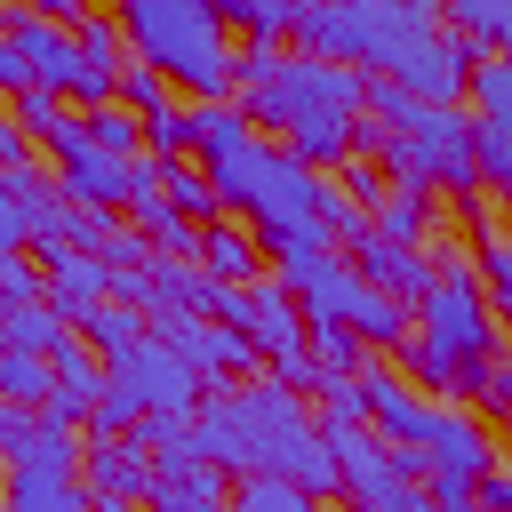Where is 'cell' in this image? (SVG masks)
<instances>
[{
    "label": "cell",
    "mask_w": 512,
    "mask_h": 512,
    "mask_svg": "<svg viewBox=\"0 0 512 512\" xmlns=\"http://www.w3.org/2000/svg\"><path fill=\"white\" fill-rule=\"evenodd\" d=\"M120 104H128L136 120H160V112H176V80H168V72H152V64H128Z\"/></svg>",
    "instance_id": "23"
},
{
    "label": "cell",
    "mask_w": 512,
    "mask_h": 512,
    "mask_svg": "<svg viewBox=\"0 0 512 512\" xmlns=\"http://www.w3.org/2000/svg\"><path fill=\"white\" fill-rule=\"evenodd\" d=\"M408 368H416V384L432 400L488 392V368H496V304L480 296V280L464 264H440V288L416 304Z\"/></svg>",
    "instance_id": "4"
},
{
    "label": "cell",
    "mask_w": 512,
    "mask_h": 512,
    "mask_svg": "<svg viewBox=\"0 0 512 512\" xmlns=\"http://www.w3.org/2000/svg\"><path fill=\"white\" fill-rule=\"evenodd\" d=\"M152 512H232L224 496V472L216 464H160V488H152Z\"/></svg>",
    "instance_id": "12"
},
{
    "label": "cell",
    "mask_w": 512,
    "mask_h": 512,
    "mask_svg": "<svg viewBox=\"0 0 512 512\" xmlns=\"http://www.w3.org/2000/svg\"><path fill=\"white\" fill-rule=\"evenodd\" d=\"M480 280H488V304L512 312V232H480Z\"/></svg>",
    "instance_id": "28"
},
{
    "label": "cell",
    "mask_w": 512,
    "mask_h": 512,
    "mask_svg": "<svg viewBox=\"0 0 512 512\" xmlns=\"http://www.w3.org/2000/svg\"><path fill=\"white\" fill-rule=\"evenodd\" d=\"M200 272H208L216 288H248V280H256V240H248L240 224H208V232H200Z\"/></svg>",
    "instance_id": "14"
},
{
    "label": "cell",
    "mask_w": 512,
    "mask_h": 512,
    "mask_svg": "<svg viewBox=\"0 0 512 512\" xmlns=\"http://www.w3.org/2000/svg\"><path fill=\"white\" fill-rule=\"evenodd\" d=\"M448 32L440 8L424 0H320V8H296V40L304 56H328V64H384V80H400L432 40Z\"/></svg>",
    "instance_id": "5"
},
{
    "label": "cell",
    "mask_w": 512,
    "mask_h": 512,
    "mask_svg": "<svg viewBox=\"0 0 512 512\" xmlns=\"http://www.w3.org/2000/svg\"><path fill=\"white\" fill-rule=\"evenodd\" d=\"M480 400H488V416H496V424H512V360H496V368H488V392H480Z\"/></svg>",
    "instance_id": "31"
},
{
    "label": "cell",
    "mask_w": 512,
    "mask_h": 512,
    "mask_svg": "<svg viewBox=\"0 0 512 512\" xmlns=\"http://www.w3.org/2000/svg\"><path fill=\"white\" fill-rule=\"evenodd\" d=\"M8 512H96V496H88L80 472H16Z\"/></svg>",
    "instance_id": "13"
},
{
    "label": "cell",
    "mask_w": 512,
    "mask_h": 512,
    "mask_svg": "<svg viewBox=\"0 0 512 512\" xmlns=\"http://www.w3.org/2000/svg\"><path fill=\"white\" fill-rule=\"evenodd\" d=\"M0 448H8V472H80L88 448L72 440V424H56L48 408H0Z\"/></svg>",
    "instance_id": "7"
},
{
    "label": "cell",
    "mask_w": 512,
    "mask_h": 512,
    "mask_svg": "<svg viewBox=\"0 0 512 512\" xmlns=\"http://www.w3.org/2000/svg\"><path fill=\"white\" fill-rule=\"evenodd\" d=\"M312 360H320V376H360L368 368V344L352 328H312Z\"/></svg>",
    "instance_id": "27"
},
{
    "label": "cell",
    "mask_w": 512,
    "mask_h": 512,
    "mask_svg": "<svg viewBox=\"0 0 512 512\" xmlns=\"http://www.w3.org/2000/svg\"><path fill=\"white\" fill-rule=\"evenodd\" d=\"M40 272H48V304H56L64 320H88L96 304H112V264L88 256V248L40 240Z\"/></svg>",
    "instance_id": "9"
},
{
    "label": "cell",
    "mask_w": 512,
    "mask_h": 512,
    "mask_svg": "<svg viewBox=\"0 0 512 512\" xmlns=\"http://www.w3.org/2000/svg\"><path fill=\"white\" fill-rule=\"evenodd\" d=\"M80 336H88V352H96L104 368H120V360L144 344V320H136V304H96V312L80 320Z\"/></svg>",
    "instance_id": "15"
},
{
    "label": "cell",
    "mask_w": 512,
    "mask_h": 512,
    "mask_svg": "<svg viewBox=\"0 0 512 512\" xmlns=\"http://www.w3.org/2000/svg\"><path fill=\"white\" fill-rule=\"evenodd\" d=\"M240 112L264 120V128H280L304 168H336V160L360 152L368 72L328 64V56H280L272 80H248V88H240Z\"/></svg>",
    "instance_id": "2"
},
{
    "label": "cell",
    "mask_w": 512,
    "mask_h": 512,
    "mask_svg": "<svg viewBox=\"0 0 512 512\" xmlns=\"http://www.w3.org/2000/svg\"><path fill=\"white\" fill-rule=\"evenodd\" d=\"M0 296H8V312L40 304V272H32V256H0Z\"/></svg>",
    "instance_id": "30"
},
{
    "label": "cell",
    "mask_w": 512,
    "mask_h": 512,
    "mask_svg": "<svg viewBox=\"0 0 512 512\" xmlns=\"http://www.w3.org/2000/svg\"><path fill=\"white\" fill-rule=\"evenodd\" d=\"M168 344H176L200 376H240V368H256V344L232 336L224 320H168Z\"/></svg>",
    "instance_id": "11"
},
{
    "label": "cell",
    "mask_w": 512,
    "mask_h": 512,
    "mask_svg": "<svg viewBox=\"0 0 512 512\" xmlns=\"http://www.w3.org/2000/svg\"><path fill=\"white\" fill-rule=\"evenodd\" d=\"M80 480H88V496H96V504H136V496L152 504L160 464H152V448H136V440H88Z\"/></svg>",
    "instance_id": "10"
},
{
    "label": "cell",
    "mask_w": 512,
    "mask_h": 512,
    "mask_svg": "<svg viewBox=\"0 0 512 512\" xmlns=\"http://www.w3.org/2000/svg\"><path fill=\"white\" fill-rule=\"evenodd\" d=\"M448 32H464L480 56H512V0H456Z\"/></svg>",
    "instance_id": "16"
},
{
    "label": "cell",
    "mask_w": 512,
    "mask_h": 512,
    "mask_svg": "<svg viewBox=\"0 0 512 512\" xmlns=\"http://www.w3.org/2000/svg\"><path fill=\"white\" fill-rule=\"evenodd\" d=\"M64 120H72V112H64V96H48V88H32V96H16V128H32L40 144H48V136L64 128Z\"/></svg>",
    "instance_id": "29"
},
{
    "label": "cell",
    "mask_w": 512,
    "mask_h": 512,
    "mask_svg": "<svg viewBox=\"0 0 512 512\" xmlns=\"http://www.w3.org/2000/svg\"><path fill=\"white\" fill-rule=\"evenodd\" d=\"M0 400H8V408H48V400H56V360H40V352H0Z\"/></svg>",
    "instance_id": "17"
},
{
    "label": "cell",
    "mask_w": 512,
    "mask_h": 512,
    "mask_svg": "<svg viewBox=\"0 0 512 512\" xmlns=\"http://www.w3.org/2000/svg\"><path fill=\"white\" fill-rule=\"evenodd\" d=\"M120 32H128L136 64H152L184 88V104H232L240 96V48L208 0H128Z\"/></svg>",
    "instance_id": "3"
},
{
    "label": "cell",
    "mask_w": 512,
    "mask_h": 512,
    "mask_svg": "<svg viewBox=\"0 0 512 512\" xmlns=\"http://www.w3.org/2000/svg\"><path fill=\"white\" fill-rule=\"evenodd\" d=\"M480 512H512V472H488L480 480Z\"/></svg>",
    "instance_id": "32"
},
{
    "label": "cell",
    "mask_w": 512,
    "mask_h": 512,
    "mask_svg": "<svg viewBox=\"0 0 512 512\" xmlns=\"http://www.w3.org/2000/svg\"><path fill=\"white\" fill-rule=\"evenodd\" d=\"M216 320L232 328V336H248L256 344V360H296L304 344H312V320H304V304L280 288V280H248V288H224L216 296Z\"/></svg>",
    "instance_id": "6"
},
{
    "label": "cell",
    "mask_w": 512,
    "mask_h": 512,
    "mask_svg": "<svg viewBox=\"0 0 512 512\" xmlns=\"http://www.w3.org/2000/svg\"><path fill=\"white\" fill-rule=\"evenodd\" d=\"M96 512H128V504H96Z\"/></svg>",
    "instance_id": "33"
},
{
    "label": "cell",
    "mask_w": 512,
    "mask_h": 512,
    "mask_svg": "<svg viewBox=\"0 0 512 512\" xmlns=\"http://www.w3.org/2000/svg\"><path fill=\"white\" fill-rule=\"evenodd\" d=\"M192 448H200V464L240 472V480L280 472V480H296V488H312V496H336V488H344V472H336V456H328V432L304 416V400H296L288 384L216 392V400L200 408V424H192Z\"/></svg>",
    "instance_id": "1"
},
{
    "label": "cell",
    "mask_w": 512,
    "mask_h": 512,
    "mask_svg": "<svg viewBox=\"0 0 512 512\" xmlns=\"http://www.w3.org/2000/svg\"><path fill=\"white\" fill-rule=\"evenodd\" d=\"M352 272L368 280V288H384V296H400L408 312L440 288V264L424 256V248H400V240H384V232H368L360 248H352Z\"/></svg>",
    "instance_id": "8"
},
{
    "label": "cell",
    "mask_w": 512,
    "mask_h": 512,
    "mask_svg": "<svg viewBox=\"0 0 512 512\" xmlns=\"http://www.w3.org/2000/svg\"><path fill=\"white\" fill-rule=\"evenodd\" d=\"M168 200H176V216H192V224H200V216L216 208L208 168H200V160H168Z\"/></svg>",
    "instance_id": "26"
},
{
    "label": "cell",
    "mask_w": 512,
    "mask_h": 512,
    "mask_svg": "<svg viewBox=\"0 0 512 512\" xmlns=\"http://www.w3.org/2000/svg\"><path fill=\"white\" fill-rule=\"evenodd\" d=\"M144 144H152V160H192V152H200V136H192V104L144 120Z\"/></svg>",
    "instance_id": "25"
},
{
    "label": "cell",
    "mask_w": 512,
    "mask_h": 512,
    "mask_svg": "<svg viewBox=\"0 0 512 512\" xmlns=\"http://www.w3.org/2000/svg\"><path fill=\"white\" fill-rule=\"evenodd\" d=\"M232 512H320V496L296 488V480H280V472H256V480L232 488Z\"/></svg>",
    "instance_id": "20"
},
{
    "label": "cell",
    "mask_w": 512,
    "mask_h": 512,
    "mask_svg": "<svg viewBox=\"0 0 512 512\" xmlns=\"http://www.w3.org/2000/svg\"><path fill=\"white\" fill-rule=\"evenodd\" d=\"M88 136H96V152H120V160H136V144H144V120H136L128 104H104V112H88Z\"/></svg>",
    "instance_id": "24"
},
{
    "label": "cell",
    "mask_w": 512,
    "mask_h": 512,
    "mask_svg": "<svg viewBox=\"0 0 512 512\" xmlns=\"http://www.w3.org/2000/svg\"><path fill=\"white\" fill-rule=\"evenodd\" d=\"M424 224H432V192H408V184H392V192L376 200V232H384V240L416 248V240H424Z\"/></svg>",
    "instance_id": "19"
},
{
    "label": "cell",
    "mask_w": 512,
    "mask_h": 512,
    "mask_svg": "<svg viewBox=\"0 0 512 512\" xmlns=\"http://www.w3.org/2000/svg\"><path fill=\"white\" fill-rule=\"evenodd\" d=\"M72 328L48 312V304H24V312H8V352H40V360H56V344H64Z\"/></svg>",
    "instance_id": "22"
},
{
    "label": "cell",
    "mask_w": 512,
    "mask_h": 512,
    "mask_svg": "<svg viewBox=\"0 0 512 512\" xmlns=\"http://www.w3.org/2000/svg\"><path fill=\"white\" fill-rule=\"evenodd\" d=\"M472 104H480L488 128L512 136V56H480V72H472Z\"/></svg>",
    "instance_id": "21"
},
{
    "label": "cell",
    "mask_w": 512,
    "mask_h": 512,
    "mask_svg": "<svg viewBox=\"0 0 512 512\" xmlns=\"http://www.w3.org/2000/svg\"><path fill=\"white\" fill-rule=\"evenodd\" d=\"M216 16H224V32H240L248 48H272L280 32H296V8H288V0H224Z\"/></svg>",
    "instance_id": "18"
}]
</instances>
